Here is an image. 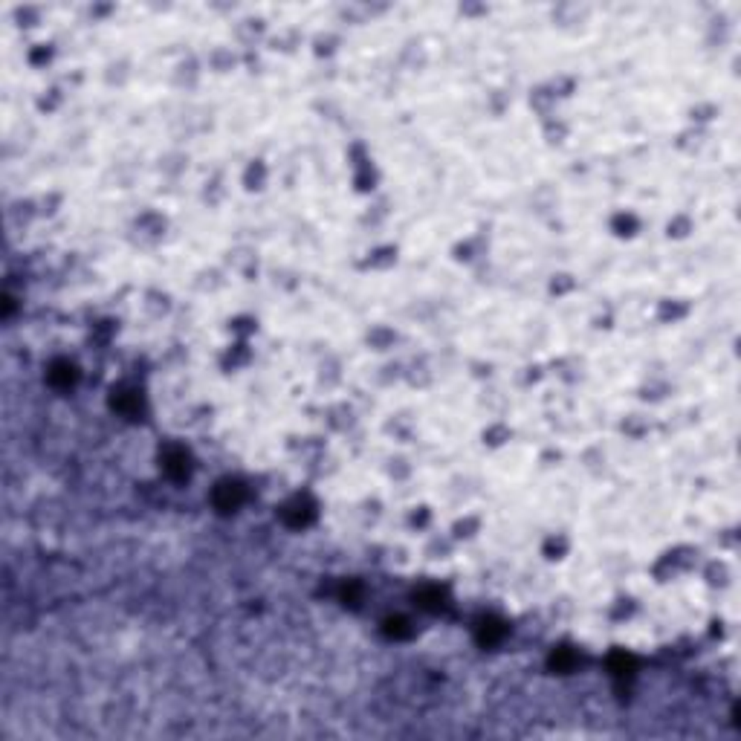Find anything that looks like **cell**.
Masks as SVG:
<instances>
[{
  "label": "cell",
  "mask_w": 741,
  "mask_h": 741,
  "mask_svg": "<svg viewBox=\"0 0 741 741\" xmlns=\"http://www.w3.org/2000/svg\"><path fill=\"white\" fill-rule=\"evenodd\" d=\"M160 461H163V469L171 475V478L180 481V478H186V475H188V455L180 446H168L163 452Z\"/></svg>",
  "instance_id": "cell-2"
},
{
  "label": "cell",
  "mask_w": 741,
  "mask_h": 741,
  "mask_svg": "<svg viewBox=\"0 0 741 741\" xmlns=\"http://www.w3.org/2000/svg\"><path fill=\"white\" fill-rule=\"evenodd\" d=\"M284 519H287V524H293V527H304V524L313 519V507H310L304 498H295L293 504L284 507Z\"/></svg>",
  "instance_id": "cell-5"
},
{
  "label": "cell",
  "mask_w": 741,
  "mask_h": 741,
  "mask_svg": "<svg viewBox=\"0 0 741 741\" xmlns=\"http://www.w3.org/2000/svg\"><path fill=\"white\" fill-rule=\"evenodd\" d=\"M388 634H394V637H409V626H405V620H388Z\"/></svg>",
  "instance_id": "cell-10"
},
{
  "label": "cell",
  "mask_w": 741,
  "mask_h": 741,
  "mask_svg": "<svg viewBox=\"0 0 741 741\" xmlns=\"http://www.w3.org/2000/svg\"><path fill=\"white\" fill-rule=\"evenodd\" d=\"M139 405H142V400H139L136 391H128V388H119V391H113V409L116 412H122V414H136Z\"/></svg>",
  "instance_id": "cell-6"
},
{
  "label": "cell",
  "mask_w": 741,
  "mask_h": 741,
  "mask_svg": "<svg viewBox=\"0 0 741 741\" xmlns=\"http://www.w3.org/2000/svg\"><path fill=\"white\" fill-rule=\"evenodd\" d=\"M49 382L56 385V388H70L76 382V368L70 365V362H64V359H58V362H52L49 365Z\"/></svg>",
  "instance_id": "cell-4"
},
{
  "label": "cell",
  "mask_w": 741,
  "mask_h": 741,
  "mask_svg": "<svg viewBox=\"0 0 741 741\" xmlns=\"http://www.w3.org/2000/svg\"><path fill=\"white\" fill-rule=\"evenodd\" d=\"M504 626L498 620H492V617H487V620L478 623V631H475V637H478L481 646H496L501 637H504Z\"/></svg>",
  "instance_id": "cell-3"
},
{
  "label": "cell",
  "mask_w": 741,
  "mask_h": 741,
  "mask_svg": "<svg viewBox=\"0 0 741 741\" xmlns=\"http://www.w3.org/2000/svg\"><path fill=\"white\" fill-rule=\"evenodd\" d=\"M243 498H246V492L238 481H220L215 487V496H211V501H215V507L220 513H235V510L243 504Z\"/></svg>",
  "instance_id": "cell-1"
},
{
  "label": "cell",
  "mask_w": 741,
  "mask_h": 741,
  "mask_svg": "<svg viewBox=\"0 0 741 741\" xmlns=\"http://www.w3.org/2000/svg\"><path fill=\"white\" fill-rule=\"evenodd\" d=\"M608 666H611V672L614 675H631V669H634V660L628 658V655H623V651H614L611 655V660H608Z\"/></svg>",
  "instance_id": "cell-7"
},
{
  "label": "cell",
  "mask_w": 741,
  "mask_h": 741,
  "mask_svg": "<svg viewBox=\"0 0 741 741\" xmlns=\"http://www.w3.org/2000/svg\"><path fill=\"white\" fill-rule=\"evenodd\" d=\"M417 599H420V605H423V608H437V605H440V599H443V594H440L437 588H420V591H417Z\"/></svg>",
  "instance_id": "cell-8"
},
{
  "label": "cell",
  "mask_w": 741,
  "mask_h": 741,
  "mask_svg": "<svg viewBox=\"0 0 741 741\" xmlns=\"http://www.w3.org/2000/svg\"><path fill=\"white\" fill-rule=\"evenodd\" d=\"M551 666L556 669V672H568V669L573 666V655H571V651H568V649H559V651H556V655L551 658Z\"/></svg>",
  "instance_id": "cell-9"
}]
</instances>
